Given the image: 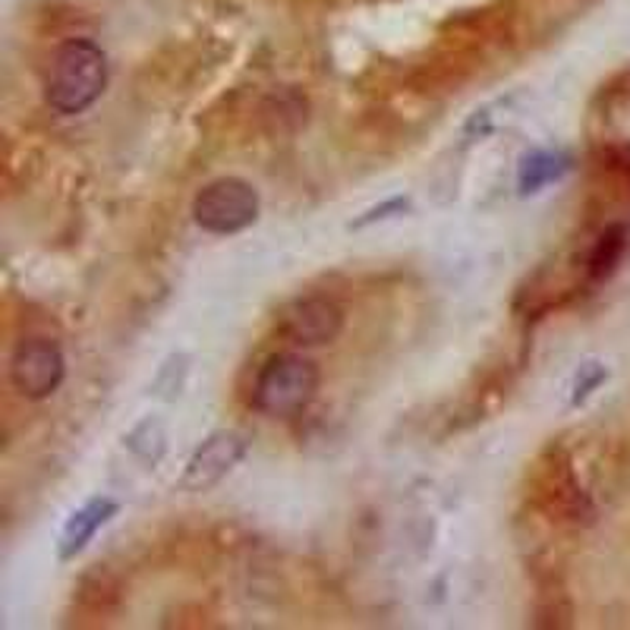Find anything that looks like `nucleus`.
I'll list each match as a JSON object with an SVG mask.
<instances>
[{
    "label": "nucleus",
    "instance_id": "f257e3e1",
    "mask_svg": "<svg viewBox=\"0 0 630 630\" xmlns=\"http://www.w3.org/2000/svg\"><path fill=\"white\" fill-rule=\"evenodd\" d=\"M108 86V58L89 38H73L58 48L48 79L45 98L58 114H83L92 108Z\"/></svg>",
    "mask_w": 630,
    "mask_h": 630
},
{
    "label": "nucleus",
    "instance_id": "f03ea898",
    "mask_svg": "<svg viewBox=\"0 0 630 630\" xmlns=\"http://www.w3.org/2000/svg\"><path fill=\"white\" fill-rule=\"evenodd\" d=\"M318 391V366L300 353L272 356L252 385V407L265 416L287 419L313 404Z\"/></svg>",
    "mask_w": 630,
    "mask_h": 630
},
{
    "label": "nucleus",
    "instance_id": "7ed1b4c3",
    "mask_svg": "<svg viewBox=\"0 0 630 630\" xmlns=\"http://www.w3.org/2000/svg\"><path fill=\"white\" fill-rule=\"evenodd\" d=\"M259 218V192L237 177H220L192 199V220L209 234H240Z\"/></svg>",
    "mask_w": 630,
    "mask_h": 630
},
{
    "label": "nucleus",
    "instance_id": "20e7f679",
    "mask_svg": "<svg viewBox=\"0 0 630 630\" xmlns=\"http://www.w3.org/2000/svg\"><path fill=\"white\" fill-rule=\"evenodd\" d=\"M66 376L61 346L48 338H29L13 350L10 360V381L13 388L29 398V401H45L61 388Z\"/></svg>",
    "mask_w": 630,
    "mask_h": 630
},
{
    "label": "nucleus",
    "instance_id": "39448f33",
    "mask_svg": "<svg viewBox=\"0 0 630 630\" xmlns=\"http://www.w3.org/2000/svg\"><path fill=\"white\" fill-rule=\"evenodd\" d=\"M243 454H247V439L240 432H227V429L215 432L192 451L177 486L184 492H209L243 461Z\"/></svg>",
    "mask_w": 630,
    "mask_h": 630
},
{
    "label": "nucleus",
    "instance_id": "423d86ee",
    "mask_svg": "<svg viewBox=\"0 0 630 630\" xmlns=\"http://www.w3.org/2000/svg\"><path fill=\"white\" fill-rule=\"evenodd\" d=\"M281 331L293 344H331L344 331V310L328 297H300L281 313Z\"/></svg>",
    "mask_w": 630,
    "mask_h": 630
},
{
    "label": "nucleus",
    "instance_id": "0eeeda50",
    "mask_svg": "<svg viewBox=\"0 0 630 630\" xmlns=\"http://www.w3.org/2000/svg\"><path fill=\"white\" fill-rule=\"evenodd\" d=\"M117 514V502H111V499H94L86 507H79L70 520H66V527H63L61 533V558L63 562H70V558H76L89 542H92V536L111 520Z\"/></svg>",
    "mask_w": 630,
    "mask_h": 630
},
{
    "label": "nucleus",
    "instance_id": "6e6552de",
    "mask_svg": "<svg viewBox=\"0 0 630 630\" xmlns=\"http://www.w3.org/2000/svg\"><path fill=\"white\" fill-rule=\"evenodd\" d=\"M567 171H570V155H565V152H533L520 161L517 189H520V196H533L549 184L562 180Z\"/></svg>",
    "mask_w": 630,
    "mask_h": 630
},
{
    "label": "nucleus",
    "instance_id": "1a4fd4ad",
    "mask_svg": "<svg viewBox=\"0 0 630 630\" xmlns=\"http://www.w3.org/2000/svg\"><path fill=\"white\" fill-rule=\"evenodd\" d=\"M625 250H628V227H625V224L608 227V230L596 240L593 252H590V265H587L590 278H593V281H605V278L618 268V262H621Z\"/></svg>",
    "mask_w": 630,
    "mask_h": 630
},
{
    "label": "nucleus",
    "instance_id": "9d476101",
    "mask_svg": "<svg viewBox=\"0 0 630 630\" xmlns=\"http://www.w3.org/2000/svg\"><path fill=\"white\" fill-rule=\"evenodd\" d=\"M129 451L136 454V457H142L146 464H152L155 467L158 461H161V454H164V448H167V432H164V426L158 423V419H146L129 439Z\"/></svg>",
    "mask_w": 630,
    "mask_h": 630
},
{
    "label": "nucleus",
    "instance_id": "9b49d317",
    "mask_svg": "<svg viewBox=\"0 0 630 630\" xmlns=\"http://www.w3.org/2000/svg\"><path fill=\"white\" fill-rule=\"evenodd\" d=\"M605 378H608V373H605L598 363H587V366H580L577 381H574V404H583V401L596 391Z\"/></svg>",
    "mask_w": 630,
    "mask_h": 630
},
{
    "label": "nucleus",
    "instance_id": "f8f14e48",
    "mask_svg": "<svg viewBox=\"0 0 630 630\" xmlns=\"http://www.w3.org/2000/svg\"><path fill=\"white\" fill-rule=\"evenodd\" d=\"M407 209H410L407 199H388V202H381L376 209H369L360 220H353V227H366V224H376V220H388L394 218V215H404Z\"/></svg>",
    "mask_w": 630,
    "mask_h": 630
}]
</instances>
